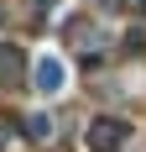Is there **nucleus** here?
Returning a JSON list of instances; mask_svg holds the SVG:
<instances>
[{"instance_id":"2","label":"nucleus","mask_w":146,"mask_h":152,"mask_svg":"<svg viewBox=\"0 0 146 152\" xmlns=\"http://www.w3.org/2000/svg\"><path fill=\"white\" fill-rule=\"evenodd\" d=\"M37 89H42V94L63 89V68H58V58H42V63H37Z\"/></svg>"},{"instance_id":"3","label":"nucleus","mask_w":146,"mask_h":152,"mask_svg":"<svg viewBox=\"0 0 146 152\" xmlns=\"http://www.w3.org/2000/svg\"><path fill=\"white\" fill-rule=\"evenodd\" d=\"M0 79H21V47H0Z\"/></svg>"},{"instance_id":"4","label":"nucleus","mask_w":146,"mask_h":152,"mask_svg":"<svg viewBox=\"0 0 146 152\" xmlns=\"http://www.w3.org/2000/svg\"><path fill=\"white\" fill-rule=\"evenodd\" d=\"M26 131H31V137H52V121H47V115H31Z\"/></svg>"},{"instance_id":"1","label":"nucleus","mask_w":146,"mask_h":152,"mask_svg":"<svg viewBox=\"0 0 146 152\" xmlns=\"http://www.w3.org/2000/svg\"><path fill=\"white\" fill-rule=\"evenodd\" d=\"M125 137H131V121H120V115H94L89 131H84V147L89 152H115Z\"/></svg>"}]
</instances>
